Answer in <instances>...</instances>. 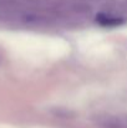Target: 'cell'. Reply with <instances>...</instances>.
<instances>
[{"instance_id":"cell-1","label":"cell","mask_w":127,"mask_h":128,"mask_svg":"<svg viewBox=\"0 0 127 128\" xmlns=\"http://www.w3.org/2000/svg\"><path fill=\"white\" fill-rule=\"evenodd\" d=\"M102 26H116V25H120L122 22V20L120 18H116V16H111V15H107V14H100L96 19Z\"/></svg>"}]
</instances>
